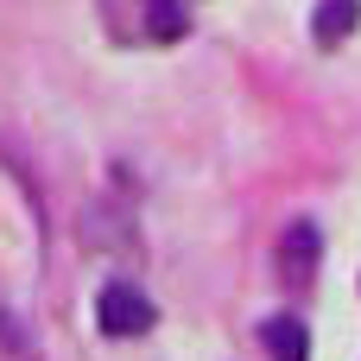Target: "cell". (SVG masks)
<instances>
[{
  "instance_id": "277c9868",
  "label": "cell",
  "mask_w": 361,
  "mask_h": 361,
  "mask_svg": "<svg viewBox=\"0 0 361 361\" xmlns=\"http://www.w3.org/2000/svg\"><path fill=\"white\" fill-rule=\"evenodd\" d=\"M355 25H361V0H317V13H311V38L317 44H343Z\"/></svg>"
},
{
  "instance_id": "7a4b0ae2",
  "label": "cell",
  "mask_w": 361,
  "mask_h": 361,
  "mask_svg": "<svg viewBox=\"0 0 361 361\" xmlns=\"http://www.w3.org/2000/svg\"><path fill=\"white\" fill-rule=\"evenodd\" d=\"M317 260H324V235H317V222H292V228L279 235V279H286V292H311Z\"/></svg>"
},
{
  "instance_id": "5b68a950",
  "label": "cell",
  "mask_w": 361,
  "mask_h": 361,
  "mask_svg": "<svg viewBox=\"0 0 361 361\" xmlns=\"http://www.w3.org/2000/svg\"><path fill=\"white\" fill-rule=\"evenodd\" d=\"M184 0H146V32L165 44V38H184Z\"/></svg>"
},
{
  "instance_id": "6da1fadb",
  "label": "cell",
  "mask_w": 361,
  "mask_h": 361,
  "mask_svg": "<svg viewBox=\"0 0 361 361\" xmlns=\"http://www.w3.org/2000/svg\"><path fill=\"white\" fill-rule=\"evenodd\" d=\"M95 324H102V336H146V330H152V298H146L140 286L114 279V286H102V298H95Z\"/></svg>"
},
{
  "instance_id": "3957f363",
  "label": "cell",
  "mask_w": 361,
  "mask_h": 361,
  "mask_svg": "<svg viewBox=\"0 0 361 361\" xmlns=\"http://www.w3.org/2000/svg\"><path fill=\"white\" fill-rule=\"evenodd\" d=\"M260 343H267L273 361H311V330H305L298 317H286V311L260 324Z\"/></svg>"
},
{
  "instance_id": "8992f818",
  "label": "cell",
  "mask_w": 361,
  "mask_h": 361,
  "mask_svg": "<svg viewBox=\"0 0 361 361\" xmlns=\"http://www.w3.org/2000/svg\"><path fill=\"white\" fill-rule=\"evenodd\" d=\"M0 343H6V349H13V355H25V336H19V324H13V317H6V311H0Z\"/></svg>"
}]
</instances>
